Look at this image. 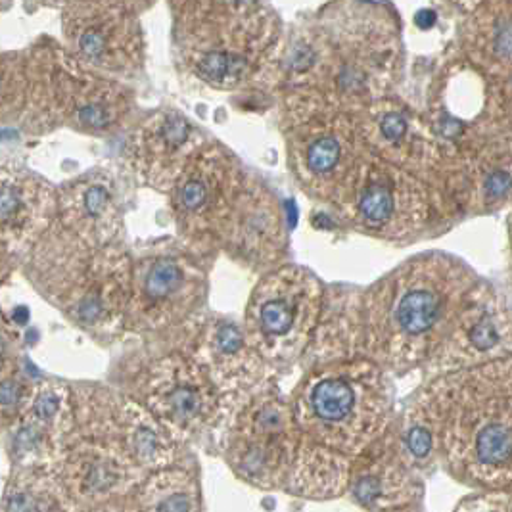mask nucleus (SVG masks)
Listing matches in <instances>:
<instances>
[{"instance_id":"nucleus-3","label":"nucleus","mask_w":512,"mask_h":512,"mask_svg":"<svg viewBox=\"0 0 512 512\" xmlns=\"http://www.w3.org/2000/svg\"><path fill=\"white\" fill-rule=\"evenodd\" d=\"M415 403L449 476L478 491L512 488V357L436 376Z\"/></svg>"},{"instance_id":"nucleus-29","label":"nucleus","mask_w":512,"mask_h":512,"mask_svg":"<svg viewBox=\"0 0 512 512\" xmlns=\"http://www.w3.org/2000/svg\"><path fill=\"white\" fill-rule=\"evenodd\" d=\"M4 512H71L70 488L48 466H29L8 484Z\"/></svg>"},{"instance_id":"nucleus-25","label":"nucleus","mask_w":512,"mask_h":512,"mask_svg":"<svg viewBox=\"0 0 512 512\" xmlns=\"http://www.w3.org/2000/svg\"><path fill=\"white\" fill-rule=\"evenodd\" d=\"M58 225L93 246H116L123 213L116 181L94 169L58 188Z\"/></svg>"},{"instance_id":"nucleus-28","label":"nucleus","mask_w":512,"mask_h":512,"mask_svg":"<svg viewBox=\"0 0 512 512\" xmlns=\"http://www.w3.org/2000/svg\"><path fill=\"white\" fill-rule=\"evenodd\" d=\"M465 45L470 62L488 77H511L512 2L476 6L465 25Z\"/></svg>"},{"instance_id":"nucleus-26","label":"nucleus","mask_w":512,"mask_h":512,"mask_svg":"<svg viewBox=\"0 0 512 512\" xmlns=\"http://www.w3.org/2000/svg\"><path fill=\"white\" fill-rule=\"evenodd\" d=\"M190 355L208 371L227 399L256 388L267 363L248 342L244 326L225 317H215L200 326Z\"/></svg>"},{"instance_id":"nucleus-10","label":"nucleus","mask_w":512,"mask_h":512,"mask_svg":"<svg viewBox=\"0 0 512 512\" xmlns=\"http://www.w3.org/2000/svg\"><path fill=\"white\" fill-rule=\"evenodd\" d=\"M246 183L248 175L233 152L208 142L169 192L175 227L188 246H223Z\"/></svg>"},{"instance_id":"nucleus-7","label":"nucleus","mask_w":512,"mask_h":512,"mask_svg":"<svg viewBox=\"0 0 512 512\" xmlns=\"http://www.w3.org/2000/svg\"><path fill=\"white\" fill-rule=\"evenodd\" d=\"M323 313V286L298 265L259 280L244 315V332L267 363H288L309 346Z\"/></svg>"},{"instance_id":"nucleus-5","label":"nucleus","mask_w":512,"mask_h":512,"mask_svg":"<svg viewBox=\"0 0 512 512\" xmlns=\"http://www.w3.org/2000/svg\"><path fill=\"white\" fill-rule=\"evenodd\" d=\"M33 288L71 325L112 342L127 328L133 259L119 246H93L58 223L27 254Z\"/></svg>"},{"instance_id":"nucleus-12","label":"nucleus","mask_w":512,"mask_h":512,"mask_svg":"<svg viewBox=\"0 0 512 512\" xmlns=\"http://www.w3.org/2000/svg\"><path fill=\"white\" fill-rule=\"evenodd\" d=\"M288 152L303 192L334 206L367 150L357 116L323 112L290 125Z\"/></svg>"},{"instance_id":"nucleus-20","label":"nucleus","mask_w":512,"mask_h":512,"mask_svg":"<svg viewBox=\"0 0 512 512\" xmlns=\"http://www.w3.org/2000/svg\"><path fill=\"white\" fill-rule=\"evenodd\" d=\"M365 150L384 162L426 179L442 165V150L432 127L403 104L382 98L357 114Z\"/></svg>"},{"instance_id":"nucleus-13","label":"nucleus","mask_w":512,"mask_h":512,"mask_svg":"<svg viewBox=\"0 0 512 512\" xmlns=\"http://www.w3.org/2000/svg\"><path fill=\"white\" fill-rule=\"evenodd\" d=\"M139 396L173 436H196L223 415L227 397L190 353H169L140 376Z\"/></svg>"},{"instance_id":"nucleus-32","label":"nucleus","mask_w":512,"mask_h":512,"mask_svg":"<svg viewBox=\"0 0 512 512\" xmlns=\"http://www.w3.org/2000/svg\"><path fill=\"white\" fill-rule=\"evenodd\" d=\"M453 512H512V488L480 489L465 497Z\"/></svg>"},{"instance_id":"nucleus-11","label":"nucleus","mask_w":512,"mask_h":512,"mask_svg":"<svg viewBox=\"0 0 512 512\" xmlns=\"http://www.w3.org/2000/svg\"><path fill=\"white\" fill-rule=\"evenodd\" d=\"M66 52L102 77H129L144 66V31L137 4L71 2L62 8Z\"/></svg>"},{"instance_id":"nucleus-23","label":"nucleus","mask_w":512,"mask_h":512,"mask_svg":"<svg viewBox=\"0 0 512 512\" xmlns=\"http://www.w3.org/2000/svg\"><path fill=\"white\" fill-rule=\"evenodd\" d=\"M417 470L399 434L386 430L378 442L359 455V463L353 466L351 493L367 511H405L419 497Z\"/></svg>"},{"instance_id":"nucleus-33","label":"nucleus","mask_w":512,"mask_h":512,"mask_svg":"<svg viewBox=\"0 0 512 512\" xmlns=\"http://www.w3.org/2000/svg\"><path fill=\"white\" fill-rule=\"evenodd\" d=\"M397 512H411L409 509H405V511H397Z\"/></svg>"},{"instance_id":"nucleus-31","label":"nucleus","mask_w":512,"mask_h":512,"mask_svg":"<svg viewBox=\"0 0 512 512\" xmlns=\"http://www.w3.org/2000/svg\"><path fill=\"white\" fill-rule=\"evenodd\" d=\"M35 384H29L24 373L16 367V361L12 363L8 355H4L2 363V415H4V424L8 426L10 422L14 424L24 411L25 403L31 396Z\"/></svg>"},{"instance_id":"nucleus-22","label":"nucleus","mask_w":512,"mask_h":512,"mask_svg":"<svg viewBox=\"0 0 512 512\" xmlns=\"http://www.w3.org/2000/svg\"><path fill=\"white\" fill-rule=\"evenodd\" d=\"M58 223V188L43 177L4 163L0 183V234L4 256L29 254Z\"/></svg>"},{"instance_id":"nucleus-18","label":"nucleus","mask_w":512,"mask_h":512,"mask_svg":"<svg viewBox=\"0 0 512 512\" xmlns=\"http://www.w3.org/2000/svg\"><path fill=\"white\" fill-rule=\"evenodd\" d=\"M87 419L93 426L91 440L108 443L139 468L165 470L175 457L173 432L139 401L127 397H87Z\"/></svg>"},{"instance_id":"nucleus-8","label":"nucleus","mask_w":512,"mask_h":512,"mask_svg":"<svg viewBox=\"0 0 512 512\" xmlns=\"http://www.w3.org/2000/svg\"><path fill=\"white\" fill-rule=\"evenodd\" d=\"M334 208L355 231L401 242L428 223L432 194L417 175L365 152Z\"/></svg>"},{"instance_id":"nucleus-21","label":"nucleus","mask_w":512,"mask_h":512,"mask_svg":"<svg viewBox=\"0 0 512 512\" xmlns=\"http://www.w3.org/2000/svg\"><path fill=\"white\" fill-rule=\"evenodd\" d=\"M223 248L254 271L273 273L288 252V231L279 196L257 177H248Z\"/></svg>"},{"instance_id":"nucleus-9","label":"nucleus","mask_w":512,"mask_h":512,"mask_svg":"<svg viewBox=\"0 0 512 512\" xmlns=\"http://www.w3.org/2000/svg\"><path fill=\"white\" fill-rule=\"evenodd\" d=\"M208 275L192 248L152 244L133 259L127 328L162 332L190 321L206 302Z\"/></svg>"},{"instance_id":"nucleus-24","label":"nucleus","mask_w":512,"mask_h":512,"mask_svg":"<svg viewBox=\"0 0 512 512\" xmlns=\"http://www.w3.org/2000/svg\"><path fill=\"white\" fill-rule=\"evenodd\" d=\"M77 411L70 390L58 382L35 384L24 411L14 422V459L29 466H45L52 455H62L75 428Z\"/></svg>"},{"instance_id":"nucleus-2","label":"nucleus","mask_w":512,"mask_h":512,"mask_svg":"<svg viewBox=\"0 0 512 512\" xmlns=\"http://www.w3.org/2000/svg\"><path fill=\"white\" fill-rule=\"evenodd\" d=\"M478 280L442 252L407 259L353 303L357 359L380 369L428 365Z\"/></svg>"},{"instance_id":"nucleus-16","label":"nucleus","mask_w":512,"mask_h":512,"mask_svg":"<svg viewBox=\"0 0 512 512\" xmlns=\"http://www.w3.org/2000/svg\"><path fill=\"white\" fill-rule=\"evenodd\" d=\"M52 81L60 123L79 133L112 135L133 114L131 89L117 79L85 70L66 50L54 48Z\"/></svg>"},{"instance_id":"nucleus-17","label":"nucleus","mask_w":512,"mask_h":512,"mask_svg":"<svg viewBox=\"0 0 512 512\" xmlns=\"http://www.w3.org/2000/svg\"><path fill=\"white\" fill-rule=\"evenodd\" d=\"M54 48L10 52L2 60L0 108L4 140L35 139L62 125L52 81Z\"/></svg>"},{"instance_id":"nucleus-14","label":"nucleus","mask_w":512,"mask_h":512,"mask_svg":"<svg viewBox=\"0 0 512 512\" xmlns=\"http://www.w3.org/2000/svg\"><path fill=\"white\" fill-rule=\"evenodd\" d=\"M298 436L292 405L271 392L257 394L234 419L231 463L246 480L271 488L292 470L300 447Z\"/></svg>"},{"instance_id":"nucleus-6","label":"nucleus","mask_w":512,"mask_h":512,"mask_svg":"<svg viewBox=\"0 0 512 512\" xmlns=\"http://www.w3.org/2000/svg\"><path fill=\"white\" fill-rule=\"evenodd\" d=\"M294 417L303 442L359 457L390 422L392 396L384 371L367 359L326 363L303 380Z\"/></svg>"},{"instance_id":"nucleus-30","label":"nucleus","mask_w":512,"mask_h":512,"mask_svg":"<svg viewBox=\"0 0 512 512\" xmlns=\"http://www.w3.org/2000/svg\"><path fill=\"white\" fill-rule=\"evenodd\" d=\"M135 512H196V486L183 470H160L140 489Z\"/></svg>"},{"instance_id":"nucleus-27","label":"nucleus","mask_w":512,"mask_h":512,"mask_svg":"<svg viewBox=\"0 0 512 512\" xmlns=\"http://www.w3.org/2000/svg\"><path fill=\"white\" fill-rule=\"evenodd\" d=\"M66 486L75 497L106 501L121 488L129 476L131 463L116 447L98 440L77 443L64 453Z\"/></svg>"},{"instance_id":"nucleus-4","label":"nucleus","mask_w":512,"mask_h":512,"mask_svg":"<svg viewBox=\"0 0 512 512\" xmlns=\"http://www.w3.org/2000/svg\"><path fill=\"white\" fill-rule=\"evenodd\" d=\"M177 62L202 85L240 93L279 81L282 22L263 2H175Z\"/></svg>"},{"instance_id":"nucleus-19","label":"nucleus","mask_w":512,"mask_h":512,"mask_svg":"<svg viewBox=\"0 0 512 512\" xmlns=\"http://www.w3.org/2000/svg\"><path fill=\"white\" fill-rule=\"evenodd\" d=\"M206 144V135L190 117L177 108H162L135 131L127 160L144 185L171 192Z\"/></svg>"},{"instance_id":"nucleus-15","label":"nucleus","mask_w":512,"mask_h":512,"mask_svg":"<svg viewBox=\"0 0 512 512\" xmlns=\"http://www.w3.org/2000/svg\"><path fill=\"white\" fill-rule=\"evenodd\" d=\"M511 357L512 311L491 288L476 284L428 367L442 376Z\"/></svg>"},{"instance_id":"nucleus-1","label":"nucleus","mask_w":512,"mask_h":512,"mask_svg":"<svg viewBox=\"0 0 512 512\" xmlns=\"http://www.w3.org/2000/svg\"><path fill=\"white\" fill-rule=\"evenodd\" d=\"M401 58L390 8L330 4L284 48L279 81L290 125L323 112L361 114L386 98Z\"/></svg>"}]
</instances>
